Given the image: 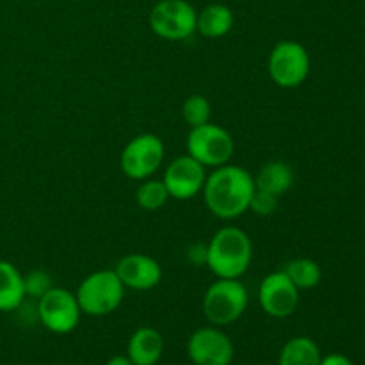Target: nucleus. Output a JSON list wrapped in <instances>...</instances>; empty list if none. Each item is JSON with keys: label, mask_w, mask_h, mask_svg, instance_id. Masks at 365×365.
<instances>
[{"label": "nucleus", "mask_w": 365, "mask_h": 365, "mask_svg": "<svg viewBox=\"0 0 365 365\" xmlns=\"http://www.w3.org/2000/svg\"><path fill=\"white\" fill-rule=\"evenodd\" d=\"M187 259L191 264H196V266H205L207 264V245H192L189 246L187 250Z\"/></svg>", "instance_id": "b1692460"}, {"label": "nucleus", "mask_w": 365, "mask_h": 365, "mask_svg": "<svg viewBox=\"0 0 365 365\" xmlns=\"http://www.w3.org/2000/svg\"><path fill=\"white\" fill-rule=\"evenodd\" d=\"M164 353V339L155 328L141 327L130 335L127 356L134 365H155Z\"/></svg>", "instance_id": "4468645a"}, {"label": "nucleus", "mask_w": 365, "mask_h": 365, "mask_svg": "<svg viewBox=\"0 0 365 365\" xmlns=\"http://www.w3.org/2000/svg\"><path fill=\"white\" fill-rule=\"evenodd\" d=\"M253 262V242L250 235L239 227L220 228L207 242L205 266L216 278L241 280Z\"/></svg>", "instance_id": "f03ea898"}, {"label": "nucleus", "mask_w": 365, "mask_h": 365, "mask_svg": "<svg viewBox=\"0 0 365 365\" xmlns=\"http://www.w3.org/2000/svg\"><path fill=\"white\" fill-rule=\"evenodd\" d=\"M321 349L310 337H294L287 341L278 356V365H319Z\"/></svg>", "instance_id": "a211bd4d"}, {"label": "nucleus", "mask_w": 365, "mask_h": 365, "mask_svg": "<svg viewBox=\"0 0 365 365\" xmlns=\"http://www.w3.org/2000/svg\"><path fill=\"white\" fill-rule=\"evenodd\" d=\"M267 73L278 88H298L310 73L309 52L302 43L282 39L273 46L267 57Z\"/></svg>", "instance_id": "39448f33"}, {"label": "nucleus", "mask_w": 365, "mask_h": 365, "mask_svg": "<svg viewBox=\"0 0 365 365\" xmlns=\"http://www.w3.org/2000/svg\"><path fill=\"white\" fill-rule=\"evenodd\" d=\"M24 287L27 298L39 299L43 294H46V292L53 287V282L52 277H50L46 271L34 269L24 277Z\"/></svg>", "instance_id": "4be33fe9"}, {"label": "nucleus", "mask_w": 365, "mask_h": 365, "mask_svg": "<svg viewBox=\"0 0 365 365\" xmlns=\"http://www.w3.org/2000/svg\"><path fill=\"white\" fill-rule=\"evenodd\" d=\"M248 289L241 280L217 278L203 294V316L212 327H228L241 319L248 309Z\"/></svg>", "instance_id": "7ed1b4c3"}, {"label": "nucleus", "mask_w": 365, "mask_h": 365, "mask_svg": "<svg viewBox=\"0 0 365 365\" xmlns=\"http://www.w3.org/2000/svg\"><path fill=\"white\" fill-rule=\"evenodd\" d=\"M168 200H170V192H168L166 185L163 180H155V178L143 180V184L135 191V202L143 210H148V212L163 209Z\"/></svg>", "instance_id": "aec40b11"}, {"label": "nucleus", "mask_w": 365, "mask_h": 365, "mask_svg": "<svg viewBox=\"0 0 365 365\" xmlns=\"http://www.w3.org/2000/svg\"><path fill=\"white\" fill-rule=\"evenodd\" d=\"M234 13L225 4H209L196 16V32L207 39H220L234 27Z\"/></svg>", "instance_id": "2eb2a0df"}, {"label": "nucleus", "mask_w": 365, "mask_h": 365, "mask_svg": "<svg viewBox=\"0 0 365 365\" xmlns=\"http://www.w3.org/2000/svg\"><path fill=\"white\" fill-rule=\"evenodd\" d=\"M187 155L205 168H220L230 163L234 155V138L230 132L216 123H205L189 130L185 141Z\"/></svg>", "instance_id": "423d86ee"}, {"label": "nucleus", "mask_w": 365, "mask_h": 365, "mask_svg": "<svg viewBox=\"0 0 365 365\" xmlns=\"http://www.w3.org/2000/svg\"><path fill=\"white\" fill-rule=\"evenodd\" d=\"M166 148L159 135L139 134L125 145L120 155V168L132 180H146L163 166Z\"/></svg>", "instance_id": "6e6552de"}, {"label": "nucleus", "mask_w": 365, "mask_h": 365, "mask_svg": "<svg viewBox=\"0 0 365 365\" xmlns=\"http://www.w3.org/2000/svg\"><path fill=\"white\" fill-rule=\"evenodd\" d=\"M38 317L48 331L66 335L78 327L82 310L73 292L63 287H52L38 299Z\"/></svg>", "instance_id": "1a4fd4ad"}, {"label": "nucleus", "mask_w": 365, "mask_h": 365, "mask_svg": "<svg viewBox=\"0 0 365 365\" xmlns=\"http://www.w3.org/2000/svg\"><path fill=\"white\" fill-rule=\"evenodd\" d=\"M75 296L82 314L103 317L120 309L125 298V287L114 269H100L81 282Z\"/></svg>", "instance_id": "20e7f679"}, {"label": "nucleus", "mask_w": 365, "mask_h": 365, "mask_svg": "<svg viewBox=\"0 0 365 365\" xmlns=\"http://www.w3.org/2000/svg\"><path fill=\"white\" fill-rule=\"evenodd\" d=\"M278 202H280V198L274 195H271V192H266V191H260V189L255 187V192H253L252 196V202H250V210H252L253 214H257V216H271V214L277 212L278 209Z\"/></svg>", "instance_id": "5701e85b"}, {"label": "nucleus", "mask_w": 365, "mask_h": 365, "mask_svg": "<svg viewBox=\"0 0 365 365\" xmlns=\"http://www.w3.org/2000/svg\"><path fill=\"white\" fill-rule=\"evenodd\" d=\"M255 192V178L248 170L234 164L214 168L205 178L202 195L210 214L223 221L237 220L250 210Z\"/></svg>", "instance_id": "f257e3e1"}, {"label": "nucleus", "mask_w": 365, "mask_h": 365, "mask_svg": "<svg viewBox=\"0 0 365 365\" xmlns=\"http://www.w3.org/2000/svg\"><path fill=\"white\" fill-rule=\"evenodd\" d=\"M196 9L187 0H160L148 14L152 32L168 41H184L196 32Z\"/></svg>", "instance_id": "0eeeda50"}, {"label": "nucleus", "mask_w": 365, "mask_h": 365, "mask_svg": "<svg viewBox=\"0 0 365 365\" xmlns=\"http://www.w3.org/2000/svg\"><path fill=\"white\" fill-rule=\"evenodd\" d=\"M289 280L299 289V291H309V289L317 287L323 278V271H321L319 264L316 260L310 259H294L291 262L285 264L284 269Z\"/></svg>", "instance_id": "6ab92c4d"}, {"label": "nucleus", "mask_w": 365, "mask_h": 365, "mask_svg": "<svg viewBox=\"0 0 365 365\" xmlns=\"http://www.w3.org/2000/svg\"><path fill=\"white\" fill-rule=\"evenodd\" d=\"M114 273L125 289L152 291L163 280V267L153 257L145 253H128L118 260Z\"/></svg>", "instance_id": "ddd939ff"}, {"label": "nucleus", "mask_w": 365, "mask_h": 365, "mask_svg": "<svg viewBox=\"0 0 365 365\" xmlns=\"http://www.w3.org/2000/svg\"><path fill=\"white\" fill-rule=\"evenodd\" d=\"M210 114H212V107L203 95H191L182 103V118L191 128L209 123Z\"/></svg>", "instance_id": "412c9836"}, {"label": "nucleus", "mask_w": 365, "mask_h": 365, "mask_svg": "<svg viewBox=\"0 0 365 365\" xmlns=\"http://www.w3.org/2000/svg\"><path fill=\"white\" fill-rule=\"evenodd\" d=\"M319 365H353V362L346 355H341V353H331V355L323 356Z\"/></svg>", "instance_id": "393cba45"}, {"label": "nucleus", "mask_w": 365, "mask_h": 365, "mask_svg": "<svg viewBox=\"0 0 365 365\" xmlns=\"http://www.w3.org/2000/svg\"><path fill=\"white\" fill-rule=\"evenodd\" d=\"M259 305L274 319L291 317L298 310L299 289L289 280L284 271H273L259 285Z\"/></svg>", "instance_id": "9b49d317"}, {"label": "nucleus", "mask_w": 365, "mask_h": 365, "mask_svg": "<svg viewBox=\"0 0 365 365\" xmlns=\"http://www.w3.org/2000/svg\"><path fill=\"white\" fill-rule=\"evenodd\" d=\"M24 274L14 264L0 260V312L18 310L25 302Z\"/></svg>", "instance_id": "dca6fc26"}, {"label": "nucleus", "mask_w": 365, "mask_h": 365, "mask_svg": "<svg viewBox=\"0 0 365 365\" xmlns=\"http://www.w3.org/2000/svg\"><path fill=\"white\" fill-rule=\"evenodd\" d=\"M205 178L207 168L185 153V155L177 157L168 164L163 182L170 192V198L185 202V200H192L202 192Z\"/></svg>", "instance_id": "f8f14e48"}, {"label": "nucleus", "mask_w": 365, "mask_h": 365, "mask_svg": "<svg viewBox=\"0 0 365 365\" xmlns=\"http://www.w3.org/2000/svg\"><path fill=\"white\" fill-rule=\"evenodd\" d=\"M106 365H134V362L127 355H114L107 360Z\"/></svg>", "instance_id": "a878e982"}, {"label": "nucleus", "mask_w": 365, "mask_h": 365, "mask_svg": "<svg viewBox=\"0 0 365 365\" xmlns=\"http://www.w3.org/2000/svg\"><path fill=\"white\" fill-rule=\"evenodd\" d=\"M187 356L192 365H230L235 348L220 327H203L192 331L187 341Z\"/></svg>", "instance_id": "9d476101"}, {"label": "nucleus", "mask_w": 365, "mask_h": 365, "mask_svg": "<svg viewBox=\"0 0 365 365\" xmlns=\"http://www.w3.org/2000/svg\"><path fill=\"white\" fill-rule=\"evenodd\" d=\"M253 178H255L257 189L271 192L280 198L294 184V171H292L291 164L284 163V160H271V163L264 164L257 177Z\"/></svg>", "instance_id": "f3484780"}]
</instances>
